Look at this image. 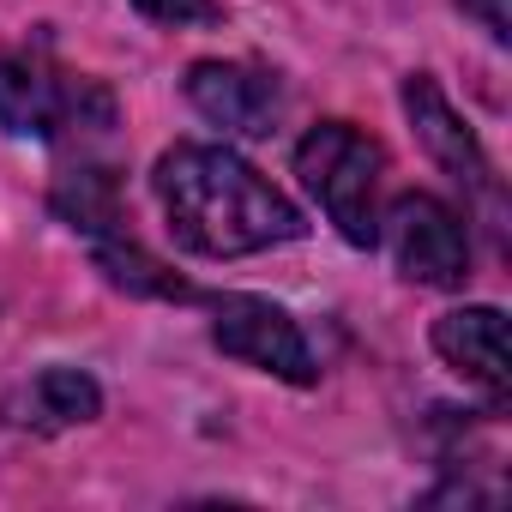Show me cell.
Segmentation results:
<instances>
[{"instance_id":"cell-1","label":"cell","mask_w":512,"mask_h":512,"mask_svg":"<svg viewBox=\"0 0 512 512\" xmlns=\"http://www.w3.org/2000/svg\"><path fill=\"white\" fill-rule=\"evenodd\" d=\"M157 205L169 217V235L199 260H241L296 241L308 223L302 211L229 145H175L151 169Z\"/></svg>"},{"instance_id":"cell-2","label":"cell","mask_w":512,"mask_h":512,"mask_svg":"<svg viewBox=\"0 0 512 512\" xmlns=\"http://www.w3.org/2000/svg\"><path fill=\"white\" fill-rule=\"evenodd\" d=\"M0 127L13 139H91L115 127V103L97 79L55 67L43 49L0 55Z\"/></svg>"},{"instance_id":"cell-3","label":"cell","mask_w":512,"mask_h":512,"mask_svg":"<svg viewBox=\"0 0 512 512\" xmlns=\"http://www.w3.org/2000/svg\"><path fill=\"white\" fill-rule=\"evenodd\" d=\"M296 175L350 247H374V235H380V175H386L380 139H368L350 121H320L296 145Z\"/></svg>"},{"instance_id":"cell-4","label":"cell","mask_w":512,"mask_h":512,"mask_svg":"<svg viewBox=\"0 0 512 512\" xmlns=\"http://www.w3.org/2000/svg\"><path fill=\"white\" fill-rule=\"evenodd\" d=\"M386 253H392V266L398 278L422 284V290H452L464 284L470 272V241H464V223L446 199L434 193H398L392 211L380 217V235Z\"/></svg>"},{"instance_id":"cell-5","label":"cell","mask_w":512,"mask_h":512,"mask_svg":"<svg viewBox=\"0 0 512 512\" xmlns=\"http://www.w3.org/2000/svg\"><path fill=\"white\" fill-rule=\"evenodd\" d=\"M211 344L260 374L290 380V386L314 380V350H308L302 326L266 296H217L211 302Z\"/></svg>"},{"instance_id":"cell-6","label":"cell","mask_w":512,"mask_h":512,"mask_svg":"<svg viewBox=\"0 0 512 512\" xmlns=\"http://www.w3.org/2000/svg\"><path fill=\"white\" fill-rule=\"evenodd\" d=\"M187 103L235 139H260L278 121V79L266 67H247V61H193Z\"/></svg>"},{"instance_id":"cell-7","label":"cell","mask_w":512,"mask_h":512,"mask_svg":"<svg viewBox=\"0 0 512 512\" xmlns=\"http://www.w3.org/2000/svg\"><path fill=\"white\" fill-rule=\"evenodd\" d=\"M404 115H410V127H416V145H422L458 187L494 193V169H488L476 133L464 127V115L446 103V91H440L428 73H410V79H404Z\"/></svg>"},{"instance_id":"cell-8","label":"cell","mask_w":512,"mask_h":512,"mask_svg":"<svg viewBox=\"0 0 512 512\" xmlns=\"http://www.w3.org/2000/svg\"><path fill=\"white\" fill-rule=\"evenodd\" d=\"M428 338H434V356H440L452 374H464V380L482 386L494 404H506V392H512V356H506V314H500V308H488V302L452 308V314L434 320Z\"/></svg>"},{"instance_id":"cell-9","label":"cell","mask_w":512,"mask_h":512,"mask_svg":"<svg viewBox=\"0 0 512 512\" xmlns=\"http://www.w3.org/2000/svg\"><path fill=\"white\" fill-rule=\"evenodd\" d=\"M7 416L19 428H37V434H61V428H85L103 416V386L85 374V368H43L13 404Z\"/></svg>"},{"instance_id":"cell-10","label":"cell","mask_w":512,"mask_h":512,"mask_svg":"<svg viewBox=\"0 0 512 512\" xmlns=\"http://www.w3.org/2000/svg\"><path fill=\"white\" fill-rule=\"evenodd\" d=\"M55 211H61V223L79 229L85 241H97V235H109V229H127V217H121V181H115V169L97 163V157H79V163L55 181Z\"/></svg>"},{"instance_id":"cell-11","label":"cell","mask_w":512,"mask_h":512,"mask_svg":"<svg viewBox=\"0 0 512 512\" xmlns=\"http://www.w3.org/2000/svg\"><path fill=\"white\" fill-rule=\"evenodd\" d=\"M91 253H97V266L109 272V284L115 290H127V296H163V302H193V284H181L157 253H145L127 229H109V235H97L91 241Z\"/></svg>"},{"instance_id":"cell-12","label":"cell","mask_w":512,"mask_h":512,"mask_svg":"<svg viewBox=\"0 0 512 512\" xmlns=\"http://www.w3.org/2000/svg\"><path fill=\"white\" fill-rule=\"evenodd\" d=\"M133 7L145 19H157V25H205V19H217L211 0H133Z\"/></svg>"},{"instance_id":"cell-13","label":"cell","mask_w":512,"mask_h":512,"mask_svg":"<svg viewBox=\"0 0 512 512\" xmlns=\"http://www.w3.org/2000/svg\"><path fill=\"white\" fill-rule=\"evenodd\" d=\"M458 7H464V13L494 37V43H506V37H512V13H506V0H458Z\"/></svg>"}]
</instances>
